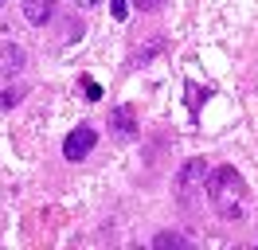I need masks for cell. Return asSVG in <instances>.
I'll use <instances>...</instances> for the list:
<instances>
[{
	"instance_id": "obj_2",
	"label": "cell",
	"mask_w": 258,
	"mask_h": 250,
	"mask_svg": "<svg viewBox=\"0 0 258 250\" xmlns=\"http://www.w3.org/2000/svg\"><path fill=\"white\" fill-rule=\"evenodd\" d=\"M98 145V133L90 129V125H79V129H71L63 141V156L67 160H82V156H90Z\"/></svg>"
},
{
	"instance_id": "obj_4",
	"label": "cell",
	"mask_w": 258,
	"mask_h": 250,
	"mask_svg": "<svg viewBox=\"0 0 258 250\" xmlns=\"http://www.w3.org/2000/svg\"><path fill=\"white\" fill-rule=\"evenodd\" d=\"M20 67H24V51L12 47V43H4L0 47V78H16Z\"/></svg>"
},
{
	"instance_id": "obj_1",
	"label": "cell",
	"mask_w": 258,
	"mask_h": 250,
	"mask_svg": "<svg viewBox=\"0 0 258 250\" xmlns=\"http://www.w3.org/2000/svg\"><path fill=\"white\" fill-rule=\"evenodd\" d=\"M208 203L215 207V215L219 219H242V203H246V184H242V176L231 164L211 172L208 180Z\"/></svg>"
},
{
	"instance_id": "obj_8",
	"label": "cell",
	"mask_w": 258,
	"mask_h": 250,
	"mask_svg": "<svg viewBox=\"0 0 258 250\" xmlns=\"http://www.w3.org/2000/svg\"><path fill=\"white\" fill-rule=\"evenodd\" d=\"M157 246H184L180 234H157Z\"/></svg>"
},
{
	"instance_id": "obj_10",
	"label": "cell",
	"mask_w": 258,
	"mask_h": 250,
	"mask_svg": "<svg viewBox=\"0 0 258 250\" xmlns=\"http://www.w3.org/2000/svg\"><path fill=\"white\" fill-rule=\"evenodd\" d=\"M20 98H24V94H20V90H12V86H8V90L0 94V106H12V102H20Z\"/></svg>"
},
{
	"instance_id": "obj_6",
	"label": "cell",
	"mask_w": 258,
	"mask_h": 250,
	"mask_svg": "<svg viewBox=\"0 0 258 250\" xmlns=\"http://www.w3.org/2000/svg\"><path fill=\"white\" fill-rule=\"evenodd\" d=\"M133 109H117V129H121V137H129V133H133Z\"/></svg>"
},
{
	"instance_id": "obj_13",
	"label": "cell",
	"mask_w": 258,
	"mask_h": 250,
	"mask_svg": "<svg viewBox=\"0 0 258 250\" xmlns=\"http://www.w3.org/2000/svg\"><path fill=\"white\" fill-rule=\"evenodd\" d=\"M0 4H4V0H0Z\"/></svg>"
},
{
	"instance_id": "obj_12",
	"label": "cell",
	"mask_w": 258,
	"mask_h": 250,
	"mask_svg": "<svg viewBox=\"0 0 258 250\" xmlns=\"http://www.w3.org/2000/svg\"><path fill=\"white\" fill-rule=\"evenodd\" d=\"M75 4H82V8H94L98 0H75Z\"/></svg>"
},
{
	"instance_id": "obj_9",
	"label": "cell",
	"mask_w": 258,
	"mask_h": 250,
	"mask_svg": "<svg viewBox=\"0 0 258 250\" xmlns=\"http://www.w3.org/2000/svg\"><path fill=\"white\" fill-rule=\"evenodd\" d=\"M110 12H113V20H125L129 4H125V0H110Z\"/></svg>"
},
{
	"instance_id": "obj_11",
	"label": "cell",
	"mask_w": 258,
	"mask_h": 250,
	"mask_svg": "<svg viewBox=\"0 0 258 250\" xmlns=\"http://www.w3.org/2000/svg\"><path fill=\"white\" fill-rule=\"evenodd\" d=\"M133 4H137V8H145V12H153V8H161L164 0H133Z\"/></svg>"
},
{
	"instance_id": "obj_3",
	"label": "cell",
	"mask_w": 258,
	"mask_h": 250,
	"mask_svg": "<svg viewBox=\"0 0 258 250\" xmlns=\"http://www.w3.org/2000/svg\"><path fill=\"white\" fill-rule=\"evenodd\" d=\"M200 180H204V160H192L188 168L180 172V203L184 207H192V200H196V192H200Z\"/></svg>"
},
{
	"instance_id": "obj_7",
	"label": "cell",
	"mask_w": 258,
	"mask_h": 250,
	"mask_svg": "<svg viewBox=\"0 0 258 250\" xmlns=\"http://www.w3.org/2000/svg\"><path fill=\"white\" fill-rule=\"evenodd\" d=\"M82 86H86V98H90V102H98V98H102V86H98L94 78H82Z\"/></svg>"
},
{
	"instance_id": "obj_5",
	"label": "cell",
	"mask_w": 258,
	"mask_h": 250,
	"mask_svg": "<svg viewBox=\"0 0 258 250\" xmlns=\"http://www.w3.org/2000/svg\"><path fill=\"white\" fill-rule=\"evenodd\" d=\"M51 12H55V0H24V16H28V24H47Z\"/></svg>"
}]
</instances>
